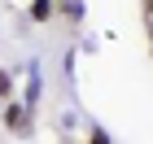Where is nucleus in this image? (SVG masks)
Instances as JSON below:
<instances>
[{
    "label": "nucleus",
    "mask_w": 153,
    "mask_h": 144,
    "mask_svg": "<svg viewBox=\"0 0 153 144\" xmlns=\"http://www.w3.org/2000/svg\"><path fill=\"white\" fill-rule=\"evenodd\" d=\"M88 144H109V140H105V131H92V140H88Z\"/></svg>",
    "instance_id": "obj_1"
},
{
    "label": "nucleus",
    "mask_w": 153,
    "mask_h": 144,
    "mask_svg": "<svg viewBox=\"0 0 153 144\" xmlns=\"http://www.w3.org/2000/svg\"><path fill=\"white\" fill-rule=\"evenodd\" d=\"M149 9H153V0H149Z\"/></svg>",
    "instance_id": "obj_2"
}]
</instances>
